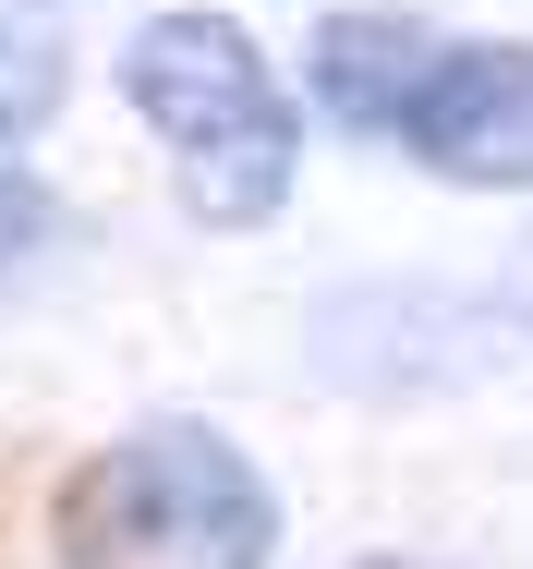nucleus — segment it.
I'll return each mask as SVG.
<instances>
[{
	"label": "nucleus",
	"mask_w": 533,
	"mask_h": 569,
	"mask_svg": "<svg viewBox=\"0 0 533 569\" xmlns=\"http://www.w3.org/2000/svg\"><path fill=\"white\" fill-rule=\"evenodd\" d=\"M352 569H413V558H352Z\"/></svg>",
	"instance_id": "nucleus-7"
},
{
	"label": "nucleus",
	"mask_w": 533,
	"mask_h": 569,
	"mask_svg": "<svg viewBox=\"0 0 533 569\" xmlns=\"http://www.w3.org/2000/svg\"><path fill=\"white\" fill-rule=\"evenodd\" d=\"M121 98L134 121L170 146V182H182V219L207 230H267L304 182V110L279 86V61L207 12V0H170L121 37Z\"/></svg>",
	"instance_id": "nucleus-2"
},
{
	"label": "nucleus",
	"mask_w": 533,
	"mask_h": 569,
	"mask_svg": "<svg viewBox=\"0 0 533 569\" xmlns=\"http://www.w3.org/2000/svg\"><path fill=\"white\" fill-rule=\"evenodd\" d=\"M401 158L461 194H533V37H448L401 110Z\"/></svg>",
	"instance_id": "nucleus-3"
},
{
	"label": "nucleus",
	"mask_w": 533,
	"mask_h": 569,
	"mask_svg": "<svg viewBox=\"0 0 533 569\" xmlns=\"http://www.w3.org/2000/svg\"><path fill=\"white\" fill-rule=\"evenodd\" d=\"M436 37L425 12H401V0H352V12H316V37H304V86H316V110L339 133H401L413 110V86L436 73Z\"/></svg>",
	"instance_id": "nucleus-4"
},
{
	"label": "nucleus",
	"mask_w": 533,
	"mask_h": 569,
	"mask_svg": "<svg viewBox=\"0 0 533 569\" xmlns=\"http://www.w3.org/2000/svg\"><path fill=\"white\" fill-rule=\"evenodd\" d=\"M61 569H279V485L207 412H146L49 485Z\"/></svg>",
	"instance_id": "nucleus-1"
},
{
	"label": "nucleus",
	"mask_w": 533,
	"mask_h": 569,
	"mask_svg": "<svg viewBox=\"0 0 533 569\" xmlns=\"http://www.w3.org/2000/svg\"><path fill=\"white\" fill-rule=\"evenodd\" d=\"M49 230H61V207H49V182L0 158V279H12V267H37V254H49Z\"/></svg>",
	"instance_id": "nucleus-6"
},
{
	"label": "nucleus",
	"mask_w": 533,
	"mask_h": 569,
	"mask_svg": "<svg viewBox=\"0 0 533 569\" xmlns=\"http://www.w3.org/2000/svg\"><path fill=\"white\" fill-rule=\"evenodd\" d=\"M61 37L49 24H24V0H0V146H24V133H49L61 121Z\"/></svg>",
	"instance_id": "nucleus-5"
}]
</instances>
